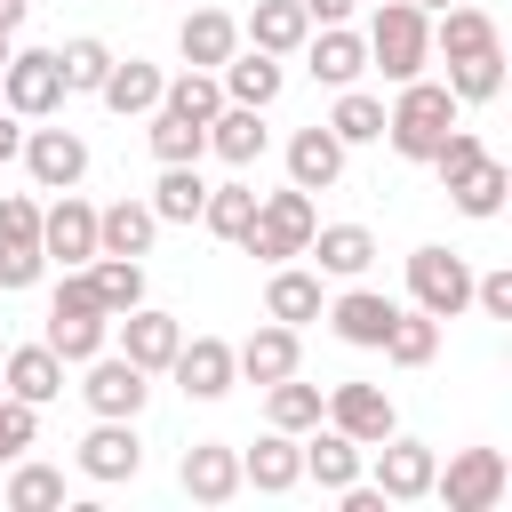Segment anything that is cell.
<instances>
[{"instance_id": "27", "label": "cell", "mask_w": 512, "mask_h": 512, "mask_svg": "<svg viewBox=\"0 0 512 512\" xmlns=\"http://www.w3.org/2000/svg\"><path fill=\"white\" fill-rule=\"evenodd\" d=\"M304 32H312L304 0H256V8H248V24H240V40H248V48H264V56H296V48H304Z\"/></svg>"}, {"instance_id": "4", "label": "cell", "mask_w": 512, "mask_h": 512, "mask_svg": "<svg viewBox=\"0 0 512 512\" xmlns=\"http://www.w3.org/2000/svg\"><path fill=\"white\" fill-rule=\"evenodd\" d=\"M312 224H320V216H312V192L280 184V192H256V224L240 232V248L264 256V264H288V256H304Z\"/></svg>"}, {"instance_id": "5", "label": "cell", "mask_w": 512, "mask_h": 512, "mask_svg": "<svg viewBox=\"0 0 512 512\" xmlns=\"http://www.w3.org/2000/svg\"><path fill=\"white\" fill-rule=\"evenodd\" d=\"M504 488H512V464H504L496 448H456L448 472H432V496H440L448 512H496Z\"/></svg>"}, {"instance_id": "53", "label": "cell", "mask_w": 512, "mask_h": 512, "mask_svg": "<svg viewBox=\"0 0 512 512\" xmlns=\"http://www.w3.org/2000/svg\"><path fill=\"white\" fill-rule=\"evenodd\" d=\"M416 8H448V0H416Z\"/></svg>"}, {"instance_id": "16", "label": "cell", "mask_w": 512, "mask_h": 512, "mask_svg": "<svg viewBox=\"0 0 512 512\" xmlns=\"http://www.w3.org/2000/svg\"><path fill=\"white\" fill-rule=\"evenodd\" d=\"M176 480H184L192 504H232V496H240V448H224V440H192L184 464H176Z\"/></svg>"}, {"instance_id": "36", "label": "cell", "mask_w": 512, "mask_h": 512, "mask_svg": "<svg viewBox=\"0 0 512 512\" xmlns=\"http://www.w3.org/2000/svg\"><path fill=\"white\" fill-rule=\"evenodd\" d=\"M392 368H424L432 352H440V320L432 312H392V328H384V344H376Z\"/></svg>"}, {"instance_id": "40", "label": "cell", "mask_w": 512, "mask_h": 512, "mask_svg": "<svg viewBox=\"0 0 512 512\" xmlns=\"http://www.w3.org/2000/svg\"><path fill=\"white\" fill-rule=\"evenodd\" d=\"M160 104H168V112H184V120H200V128H208V120H216V112H224V80H216V72H192V64H184V72H176V80H168V88H160Z\"/></svg>"}, {"instance_id": "38", "label": "cell", "mask_w": 512, "mask_h": 512, "mask_svg": "<svg viewBox=\"0 0 512 512\" xmlns=\"http://www.w3.org/2000/svg\"><path fill=\"white\" fill-rule=\"evenodd\" d=\"M144 144H152V160L168 168V160H200V152H208V128H200V120H184V112H168V104H152Z\"/></svg>"}, {"instance_id": "33", "label": "cell", "mask_w": 512, "mask_h": 512, "mask_svg": "<svg viewBox=\"0 0 512 512\" xmlns=\"http://www.w3.org/2000/svg\"><path fill=\"white\" fill-rule=\"evenodd\" d=\"M440 192H448L464 216H496V208H504V192H512V168H504L496 152H480V160H472L456 184H440Z\"/></svg>"}, {"instance_id": "49", "label": "cell", "mask_w": 512, "mask_h": 512, "mask_svg": "<svg viewBox=\"0 0 512 512\" xmlns=\"http://www.w3.org/2000/svg\"><path fill=\"white\" fill-rule=\"evenodd\" d=\"M24 152V128H16V112H0V168Z\"/></svg>"}, {"instance_id": "10", "label": "cell", "mask_w": 512, "mask_h": 512, "mask_svg": "<svg viewBox=\"0 0 512 512\" xmlns=\"http://www.w3.org/2000/svg\"><path fill=\"white\" fill-rule=\"evenodd\" d=\"M432 472H440V456H432L424 440H400V432L376 440V496H384V504H416V496H432Z\"/></svg>"}, {"instance_id": "6", "label": "cell", "mask_w": 512, "mask_h": 512, "mask_svg": "<svg viewBox=\"0 0 512 512\" xmlns=\"http://www.w3.org/2000/svg\"><path fill=\"white\" fill-rule=\"evenodd\" d=\"M0 96H8L16 120L64 112V64H56V48H16V56L0 64Z\"/></svg>"}, {"instance_id": "22", "label": "cell", "mask_w": 512, "mask_h": 512, "mask_svg": "<svg viewBox=\"0 0 512 512\" xmlns=\"http://www.w3.org/2000/svg\"><path fill=\"white\" fill-rule=\"evenodd\" d=\"M344 176V144H336V128L320 120V128H296L288 136V184L296 192H328Z\"/></svg>"}, {"instance_id": "20", "label": "cell", "mask_w": 512, "mask_h": 512, "mask_svg": "<svg viewBox=\"0 0 512 512\" xmlns=\"http://www.w3.org/2000/svg\"><path fill=\"white\" fill-rule=\"evenodd\" d=\"M304 480V440L296 432H264L248 456H240V488H264V496H288Z\"/></svg>"}, {"instance_id": "7", "label": "cell", "mask_w": 512, "mask_h": 512, "mask_svg": "<svg viewBox=\"0 0 512 512\" xmlns=\"http://www.w3.org/2000/svg\"><path fill=\"white\" fill-rule=\"evenodd\" d=\"M408 296H416V312L456 320V312L472 304V264H464L456 248H416V256H408Z\"/></svg>"}, {"instance_id": "21", "label": "cell", "mask_w": 512, "mask_h": 512, "mask_svg": "<svg viewBox=\"0 0 512 512\" xmlns=\"http://www.w3.org/2000/svg\"><path fill=\"white\" fill-rule=\"evenodd\" d=\"M232 48H240V16H224V8H192V16L176 24V56H184L192 72H216Z\"/></svg>"}, {"instance_id": "12", "label": "cell", "mask_w": 512, "mask_h": 512, "mask_svg": "<svg viewBox=\"0 0 512 512\" xmlns=\"http://www.w3.org/2000/svg\"><path fill=\"white\" fill-rule=\"evenodd\" d=\"M40 256H48V264H64V272L96 256V208H88L80 192H64L56 208H40Z\"/></svg>"}, {"instance_id": "34", "label": "cell", "mask_w": 512, "mask_h": 512, "mask_svg": "<svg viewBox=\"0 0 512 512\" xmlns=\"http://www.w3.org/2000/svg\"><path fill=\"white\" fill-rule=\"evenodd\" d=\"M200 200H208L200 160H168L160 184H152V216H160V224H200Z\"/></svg>"}, {"instance_id": "1", "label": "cell", "mask_w": 512, "mask_h": 512, "mask_svg": "<svg viewBox=\"0 0 512 512\" xmlns=\"http://www.w3.org/2000/svg\"><path fill=\"white\" fill-rule=\"evenodd\" d=\"M464 120V104L448 96V80H400V96H392V112H384V144L400 152V160H432L440 152V136Z\"/></svg>"}, {"instance_id": "2", "label": "cell", "mask_w": 512, "mask_h": 512, "mask_svg": "<svg viewBox=\"0 0 512 512\" xmlns=\"http://www.w3.org/2000/svg\"><path fill=\"white\" fill-rule=\"evenodd\" d=\"M64 368H80V360H96L104 344H112V312L96 304V288H88V272L72 264L64 280H56V304H48V336H40Z\"/></svg>"}, {"instance_id": "42", "label": "cell", "mask_w": 512, "mask_h": 512, "mask_svg": "<svg viewBox=\"0 0 512 512\" xmlns=\"http://www.w3.org/2000/svg\"><path fill=\"white\" fill-rule=\"evenodd\" d=\"M200 224H208L216 240H240V232L256 224V184H208V200H200Z\"/></svg>"}, {"instance_id": "47", "label": "cell", "mask_w": 512, "mask_h": 512, "mask_svg": "<svg viewBox=\"0 0 512 512\" xmlns=\"http://www.w3.org/2000/svg\"><path fill=\"white\" fill-rule=\"evenodd\" d=\"M0 240H40V200L0 192Z\"/></svg>"}, {"instance_id": "41", "label": "cell", "mask_w": 512, "mask_h": 512, "mask_svg": "<svg viewBox=\"0 0 512 512\" xmlns=\"http://www.w3.org/2000/svg\"><path fill=\"white\" fill-rule=\"evenodd\" d=\"M328 128H336V144H376V136H384V96H368V88H336Z\"/></svg>"}, {"instance_id": "3", "label": "cell", "mask_w": 512, "mask_h": 512, "mask_svg": "<svg viewBox=\"0 0 512 512\" xmlns=\"http://www.w3.org/2000/svg\"><path fill=\"white\" fill-rule=\"evenodd\" d=\"M368 64L400 88V80H416L424 64H432V8H416V0H384L376 16H368Z\"/></svg>"}, {"instance_id": "43", "label": "cell", "mask_w": 512, "mask_h": 512, "mask_svg": "<svg viewBox=\"0 0 512 512\" xmlns=\"http://www.w3.org/2000/svg\"><path fill=\"white\" fill-rule=\"evenodd\" d=\"M504 88V48H488V56H456L448 64V96L456 104H488Z\"/></svg>"}, {"instance_id": "31", "label": "cell", "mask_w": 512, "mask_h": 512, "mask_svg": "<svg viewBox=\"0 0 512 512\" xmlns=\"http://www.w3.org/2000/svg\"><path fill=\"white\" fill-rule=\"evenodd\" d=\"M432 48L456 64V56H488V48H504V40H496V16H488V8H464V0H448V8H440V32H432Z\"/></svg>"}, {"instance_id": "23", "label": "cell", "mask_w": 512, "mask_h": 512, "mask_svg": "<svg viewBox=\"0 0 512 512\" xmlns=\"http://www.w3.org/2000/svg\"><path fill=\"white\" fill-rule=\"evenodd\" d=\"M216 80H224V104H256V112H264L288 72H280V56H264V48H232V56L216 64Z\"/></svg>"}, {"instance_id": "51", "label": "cell", "mask_w": 512, "mask_h": 512, "mask_svg": "<svg viewBox=\"0 0 512 512\" xmlns=\"http://www.w3.org/2000/svg\"><path fill=\"white\" fill-rule=\"evenodd\" d=\"M24 16H32V0H0V32H16Z\"/></svg>"}, {"instance_id": "32", "label": "cell", "mask_w": 512, "mask_h": 512, "mask_svg": "<svg viewBox=\"0 0 512 512\" xmlns=\"http://www.w3.org/2000/svg\"><path fill=\"white\" fill-rule=\"evenodd\" d=\"M160 88H168V80H160V64H144V56H112V72H104V88H96V96L128 120V112H152V104H160Z\"/></svg>"}, {"instance_id": "35", "label": "cell", "mask_w": 512, "mask_h": 512, "mask_svg": "<svg viewBox=\"0 0 512 512\" xmlns=\"http://www.w3.org/2000/svg\"><path fill=\"white\" fill-rule=\"evenodd\" d=\"M80 272H88V288H96V304H104L112 320H120L128 304H144V256H88Z\"/></svg>"}, {"instance_id": "29", "label": "cell", "mask_w": 512, "mask_h": 512, "mask_svg": "<svg viewBox=\"0 0 512 512\" xmlns=\"http://www.w3.org/2000/svg\"><path fill=\"white\" fill-rule=\"evenodd\" d=\"M152 232H160L152 200H112V208H96V256H144Z\"/></svg>"}, {"instance_id": "48", "label": "cell", "mask_w": 512, "mask_h": 512, "mask_svg": "<svg viewBox=\"0 0 512 512\" xmlns=\"http://www.w3.org/2000/svg\"><path fill=\"white\" fill-rule=\"evenodd\" d=\"M472 304L488 320H512V272H472Z\"/></svg>"}, {"instance_id": "25", "label": "cell", "mask_w": 512, "mask_h": 512, "mask_svg": "<svg viewBox=\"0 0 512 512\" xmlns=\"http://www.w3.org/2000/svg\"><path fill=\"white\" fill-rule=\"evenodd\" d=\"M392 296H376V288H344L336 304H328V328L344 336V344H360V352H376L384 344V328H392Z\"/></svg>"}, {"instance_id": "54", "label": "cell", "mask_w": 512, "mask_h": 512, "mask_svg": "<svg viewBox=\"0 0 512 512\" xmlns=\"http://www.w3.org/2000/svg\"><path fill=\"white\" fill-rule=\"evenodd\" d=\"M0 352H8V344H0Z\"/></svg>"}, {"instance_id": "9", "label": "cell", "mask_w": 512, "mask_h": 512, "mask_svg": "<svg viewBox=\"0 0 512 512\" xmlns=\"http://www.w3.org/2000/svg\"><path fill=\"white\" fill-rule=\"evenodd\" d=\"M112 328H120V352H128L144 376H168V360H176V344H184V320H176V312H160V304H128Z\"/></svg>"}, {"instance_id": "28", "label": "cell", "mask_w": 512, "mask_h": 512, "mask_svg": "<svg viewBox=\"0 0 512 512\" xmlns=\"http://www.w3.org/2000/svg\"><path fill=\"white\" fill-rule=\"evenodd\" d=\"M264 144H272V136H264V112H256V104H224V112L208 120V152L232 160V168H256Z\"/></svg>"}, {"instance_id": "18", "label": "cell", "mask_w": 512, "mask_h": 512, "mask_svg": "<svg viewBox=\"0 0 512 512\" xmlns=\"http://www.w3.org/2000/svg\"><path fill=\"white\" fill-rule=\"evenodd\" d=\"M232 368H240L248 384H280V376H296V368H304V336H296V328H280V320H264L248 344H232Z\"/></svg>"}, {"instance_id": "24", "label": "cell", "mask_w": 512, "mask_h": 512, "mask_svg": "<svg viewBox=\"0 0 512 512\" xmlns=\"http://www.w3.org/2000/svg\"><path fill=\"white\" fill-rule=\"evenodd\" d=\"M320 312H328V296H320V272L272 264V280H264V320H280V328H304V320H320Z\"/></svg>"}, {"instance_id": "45", "label": "cell", "mask_w": 512, "mask_h": 512, "mask_svg": "<svg viewBox=\"0 0 512 512\" xmlns=\"http://www.w3.org/2000/svg\"><path fill=\"white\" fill-rule=\"evenodd\" d=\"M32 440H40V408L8 392V400H0V464H16V456H24Z\"/></svg>"}, {"instance_id": "14", "label": "cell", "mask_w": 512, "mask_h": 512, "mask_svg": "<svg viewBox=\"0 0 512 512\" xmlns=\"http://www.w3.org/2000/svg\"><path fill=\"white\" fill-rule=\"evenodd\" d=\"M320 416H328L336 432H352L360 448H376L384 432H400V416H392V392H384V384H336Z\"/></svg>"}, {"instance_id": "39", "label": "cell", "mask_w": 512, "mask_h": 512, "mask_svg": "<svg viewBox=\"0 0 512 512\" xmlns=\"http://www.w3.org/2000/svg\"><path fill=\"white\" fill-rule=\"evenodd\" d=\"M56 64H64V96H96V88H104V72H112V48H104L96 32H80V40H64V48H56Z\"/></svg>"}, {"instance_id": "46", "label": "cell", "mask_w": 512, "mask_h": 512, "mask_svg": "<svg viewBox=\"0 0 512 512\" xmlns=\"http://www.w3.org/2000/svg\"><path fill=\"white\" fill-rule=\"evenodd\" d=\"M48 272V256H40V240H0V288L16 296V288H32Z\"/></svg>"}, {"instance_id": "30", "label": "cell", "mask_w": 512, "mask_h": 512, "mask_svg": "<svg viewBox=\"0 0 512 512\" xmlns=\"http://www.w3.org/2000/svg\"><path fill=\"white\" fill-rule=\"evenodd\" d=\"M360 456H368V448H360L352 432H336V424L320 432V424H312V440H304V480H320V488L336 496V488L360 480Z\"/></svg>"}, {"instance_id": "17", "label": "cell", "mask_w": 512, "mask_h": 512, "mask_svg": "<svg viewBox=\"0 0 512 512\" xmlns=\"http://www.w3.org/2000/svg\"><path fill=\"white\" fill-rule=\"evenodd\" d=\"M304 64H312L320 88H352L368 72V40L352 24H320V32H304Z\"/></svg>"}, {"instance_id": "19", "label": "cell", "mask_w": 512, "mask_h": 512, "mask_svg": "<svg viewBox=\"0 0 512 512\" xmlns=\"http://www.w3.org/2000/svg\"><path fill=\"white\" fill-rule=\"evenodd\" d=\"M304 256H320V280H360L376 264V232L368 224H312Z\"/></svg>"}, {"instance_id": "37", "label": "cell", "mask_w": 512, "mask_h": 512, "mask_svg": "<svg viewBox=\"0 0 512 512\" xmlns=\"http://www.w3.org/2000/svg\"><path fill=\"white\" fill-rule=\"evenodd\" d=\"M320 384H304V376H280V384H264V416H272V432H312L320 424Z\"/></svg>"}, {"instance_id": "15", "label": "cell", "mask_w": 512, "mask_h": 512, "mask_svg": "<svg viewBox=\"0 0 512 512\" xmlns=\"http://www.w3.org/2000/svg\"><path fill=\"white\" fill-rule=\"evenodd\" d=\"M80 472H88V480H136V472H144L136 416H96V432L80 440Z\"/></svg>"}, {"instance_id": "52", "label": "cell", "mask_w": 512, "mask_h": 512, "mask_svg": "<svg viewBox=\"0 0 512 512\" xmlns=\"http://www.w3.org/2000/svg\"><path fill=\"white\" fill-rule=\"evenodd\" d=\"M8 56H16V32H0V64H8Z\"/></svg>"}, {"instance_id": "50", "label": "cell", "mask_w": 512, "mask_h": 512, "mask_svg": "<svg viewBox=\"0 0 512 512\" xmlns=\"http://www.w3.org/2000/svg\"><path fill=\"white\" fill-rule=\"evenodd\" d=\"M304 16H312V24H344V16H352V0H304Z\"/></svg>"}, {"instance_id": "44", "label": "cell", "mask_w": 512, "mask_h": 512, "mask_svg": "<svg viewBox=\"0 0 512 512\" xmlns=\"http://www.w3.org/2000/svg\"><path fill=\"white\" fill-rule=\"evenodd\" d=\"M8 504H16V512L64 504V472H56V464H16V472H8Z\"/></svg>"}, {"instance_id": "13", "label": "cell", "mask_w": 512, "mask_h": 512, "mask_svg": "<svg viewBox=\"0 0 512 512\" xmlns=\"http://www.w3.org/2000/svg\"><path fill=\"white\" fill-rule=\"evenodd\" d=\"M168 376H176L192 400H224V392L240 384V368H232V344H224V336H184V344H176V360H168Z\"/></svg>"}, {"instance_id": "8", "label": "cell", "mask_w": 512, "mask_h": 512, "mask_svg": "<svg viewBox=\"0 0 512 512\" xmlns=\"http://www.w3.org/2000/svg\"><path fill=\"white\" fill-rule=\"evenodd\" d=\"M80 368H88L80 400H88L96 416H144V400H152V376H144L128 352H96V360H80Z\"/></svg>"}, {"instance_id": "11", "label": "cell", "mask_w": 512, "mask_h": 512, "mask_svg": "<svg viewBox=\"0 0 512 512\" xmlns=\"http://www.w3.org/2000/svg\"><path fill=\"white\" fill-rule=\"evenodd\" d=\"M16 160L32 168V184H40V192H72V184L88 176V144H80L72 128H32Z\"/></svg>"}, {"instance_id": "26", "label": "cell", "mask_w": 512, "mask_h": 512, "mask_svg": "<svg viewBox=\"0 0 512 512\" xmlns=\"http://www.w3.org/2000/svg\"><path fill=\"white\" fill-rule=\"evenodd\" d=\"M0 384H8L16 400L48 408V400L64 392V360H56L48 344H16V352H0Z\"/></svg>"}]
</instances>
